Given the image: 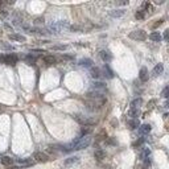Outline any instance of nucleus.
Instances as JSON below:
<instances>
[{
	"label": "nucleus",
	"instance_id": "nucleus-1",
	"mask_svg": "<svg viewBox=\"0 0 169 169\" xmlns=\"http://www.w3.org/2000/svg\"><path fill=\"white\" fill-rule=\"evenodd\" d=\"M91 136L89 135V136H82V137H79V139L77 140H74L73 143H70V144H67V146H65L62 149L64 151H81V149H85V148H87L91 144Z\"/></svg>",
	"mask_w": 169,
	"mask_h": 169
},
{
	"label": "nucleus",
	"instance_id": "nucleus-2",
	"mask_svg": "<svg viewBox=\"0 0 169 169\" xmlns=\"http://www.w3.org/2000/svg\"><path fill=\"white\" fill-rule=\"evenodd\" d=\"M70 23L67 21L66 19H58V20H52L48 24V28L52 33L54 34H58L61 32H65V30H69L70 29Z\"/></svg>",
	"mask_w": 169,
	"mask_h": 169
},
{
	"label": "nucleus",
	"instance_id": "nucleus-3",
	"mask_svg": "<svg viewBox=\"0 0 169 169\" xmlns=\"http://www.w3.org/2000/svg\"><path fill=\"white\" fill-rule=\"evenodd\" d=\"M73 118L77 120L79 124H82V126H85V127H91V126H95L96 124V120L94 118L86 116V115H83V114H74Z\"/></svg>",
	"mask_w": 169,
	"mask_h": 169
},
{
	"label": "nucleus",
	"instance_id": "nucleus-4",
	"mask_svg": "<svg viewBox=\"0 0 169 169\" xmlns=\"http://www.w3.org/2000/svg\"><path fill=\"white\" fill-rule=\"evenodd\" d=\"M19 61V57L15 53H7V54H0V64L5 65H16Z\"/></svg>",
	"mask_w": 169,
	"mask_h": 169
},
{
	"label": "nucleus",
	"instance_id": "nucleus-5",
	"mask_svg": "<svg viewBox=\"0 0 169 169\" xmlns=\"http://www.w3.org/2000/svg\"><path fill=\"white\" fill-rule=\"evenodd\" d=\"M86 96H87V99H91V101L101 102L102 105H105V103L107 102V99H106V96L103 95L101 91H96V90H91V91H89L87 94H86Z\"/></svg>",
	"mask_w": 169,
	"mask_h": 169
},
{
	"label": "nucleus",
	"instance_id": "nucleus-6",
	"mask_svg": "<svg viewBox=\"0 0 169 169\" xmlns=\"http://www.w3.org/2000/svg\"><path fill=\"white\" fill-rule=\"evenodd\" d=\"M85 106H86V108H87L89 111H91V112H98V111H101L102 107H103V105L101 102L91 101V99H86Z\"/></svg>",
	"mask_w": 169,
	"mask_h": 169
},
{
	"label": "nucleus",
	"instance_id": "nucleus-7",
	"mask_svg": "<svg viewBox=\"0 0 169 169\" xmlns=\"http://www.w3.org/2000/svg\"><path fill=\"white\" fill-rule=\"evenodd\" d=\"M130 39L135 41H144L147 40V32L144 29H136L130 33Z\"/></svg>",
	"mask_w": 169,
	"mask_h": 169
},
{
	"label": "nucleus",
	"instance_id": "nucleus-8",
	"mask_svg": "<svg viewBox=\"0 0 169 169\" xmlns=\"http://www.w3.org/2000/svg\"><path fill=\"white\" fill-rule=\"evenodd\" d=\"M151 148H148V147H141L140 148V151H139V158L141 161H144V160H147L148 157H151Z\"/></svg>",
	"mask_w": 169,
	"mask_h": 169
},
{
	"label": "nucleus",
	"instance_id": "nucleus-9",
	"mask_svg": "<svg viewBox=\"0 0 169 169\" xmlns=\"http://www.w3.org/2000/svg\"><path fill=\"white\" fill-rule=\"evenodd\" d=\"M99 57L102 58L103 62H106V65H107L110 61H112V54L110 53L108 50H101V53H99Z\"/></svg>",
	"mask_w": 169,
	"mask_h": 169
},
{
	"label": "nucleus",
	"instance_id": "nucleus-10",
	"mask_svg": "<svg viewBox=\"0 0 169 169\" xmlns=\"http://www.w3.org/2000/svg\"><path fill=\"white\" fill-rule=\"evenodd\" d=\"M77 163H79V156H70V157H67V158L64 160L65 167H71V165H74Z\"/></svg>",
	"mask_w": 169,
	"mask_h": 169
},
{
	"label": "nucleus",
	"instance_id": "nucleus-11",
	"mask_svg": "<svg viewBox=\"0 0 169 169\" xmlns=\"http://www.w3.org/2000/svg\"><path fill=\"white\" fill-rule=\"evenodd\" d=\"M33 158L36 161H39V163H46V161L49 160V157H48L45 153H42V152H34Z\"/></svg>",
	"mask_w": 169,
	"mask_h": 169
},
{
	"label": "nucleus",
	"instance_id": "nucleus-12",
	"mask_svg": "<svg viewBox=\"0 0 169 169\" xmlns=\"http://www.w3.org/2000/svg\"><path fill=\"white\" fill-rule=\"evenodd\" d=\"M106 156H107V153H106V151H103L102 148H98V149H95V152H94V157H95L98 161L105 160Z\"/></svg>",
	"mask_w": 169,
	"mask_h": 169
},
{
	"label": "nucleus",
	"instance_id": "nucleus-13",
	"mask_svg": "<svg viewBox=\"0 0 169 169\" xmlns=\"http://www.w3.org/2000/svg\"><path fill=\"white\" fill-rule=\"evenodd\" d=\"M42 61H44V64H45L46 66H52V65H54L57 62V58L54 56H52V54H49V56H44Z\"/></svg>",
	"mask_w": 169,
	"mask_h": 169
},
{
	"label": "nucleus",
	"instance_id": "nucleus-14",
	"mask_svg": "<svg viewBox=\"0 0 169 169\" xmlns=\"http://www.w3.org/2000/svg\"><path fill=\"white\" fill-rule=\"evenodd\" d=\"M78 65L82 67H91L92 66V60L91 58H81L78 61Z\"/></svg>",
	"mask_w": 169,
	"mask_h": 169
},
{
	"label": "nucleus",
	"instance_id": "nucleus-15",
	"mask_svg": "<svg viewBox=\"0 0 169 169\" xmlns=\"http://www.w3.org/2000/svg\"><path fill=\"white\" fill-rule=\"evenodd\" d=\"M163 71H164V65L163 64H157L156 66L153 67V70H152V75L153 77H158V75L163 74Z\"/></svg>",
	"mask_w": 169,
	"mask_h": 169
},
{
	"label": "nucleus",
	"instance_id": "nucleus-16",
	"mask_svg": "<svg viewBox=\"0 0 169 169\" xmlns=\"http://www.w3.org/2000/svg\"><path fill=\"white\" fill-rule=\"evenodd\" d=\"M139 78L141 82H147L148 78H149V75H148V69L147 67H141L140 71H139Z\"/></svg>",
	"mask_w": 169,
	"mask_h": 169
},
{
	"label": "nucleus",
	"instance_id": "nucleus-17",
	"mask_svg": "<svg viewBox=\"0 0 169 169\" xmlns=\"http://www.w3.org/2000/svg\"><path fill=\"white\" fill-rule=\"evenodd\" d=\"M9 39L13 40V41H19V42H25V41H27V37L23 36V34H20V33H12V34H9Z\"/></svg>",
	"mask_w": 169,
	"mask_h": 169
},
{
	"label": "nucleus",
	"instance_id": "nucleus-18",
	"mask_svg": "<svg viewBox=\"0 0 169 169\" xmlns=\"http://www.w3.org/2000/svg\"><path fill=\"white\" fill-rule=\"evenodd\" d=\"M151 130H152V127H151V124H141L139 126V132L141 135H148V133L151 132Z\"/></svg>",
	"mask_w": 169,
	"mask_h": 169
},
{
	"label": "nucleus",
	"instance_id": "nucleus-19",
	"mask_svg": "<svg viewBox=\"0 0 169 169\" xmlns=\"http://www.w3.org/2000/svg\"><path fill=\"white\" fill-rule=\"evenodd\" d=\"M90 75H91V78H94V79H98L99 77L102 75V70L99 67H94V66H91L90 69Z\"/></svg>",
	"mask_w": 169,
	"mask_h": 169
},
{
	"label": "nucleus",
	"instance_id": "nucleus-20",
	"mask_svg": "<svg viewBox=\"0 0 169 169\" xmlns=\"http://www.w3.org/2000/svg\"><path fill=\"white\" fill-rule=\"evenodd\" d=\"M103 75H105L106 78H108V79H111V78H114V71L111 70V67L108 66V65H106L105 64V66H103Z\"/></svg>",
	"mask_w": 169,
	"mask_h": 169
},
{
	"label": "nucleus",
	"instance_id": "nucleus-21",
	"mask_svg": "<svg viewBox=\"0 0 169 169\" xmlns=\"http://www.w3.org/2000/svg\"><path fill=\"white\" fill-rule=\"evenodd\" d=\"M124 13H126V9H112L111 12H110V16L114 17V19H118V17H122L124 16Z\"/></svg>",
	"mask_w": 169,
	"mask_h": 169
},
{
	"label": "nucleus",
	"instance_id": "nucleus-22",
	"mask_svg": "<svg viewBox=\"0 0 169 169\" xmlns=\"http://www.w3.org/2000/svg\"><path fill=\"white\" fill-rule=\"evenodd\" d=\"M91 87L98 91V90H102V89H106V83L105 82H101V81H94L91 83Z\"/></svg>",
	"mask_w": 169,
	"mask_h": 169
},
{
	"label": "nucleus",
	"instance_id": "nucleus-23",
	"mask_svg": "<svg viewBox=\"0 0 169 169\" xmlns=\"http://www.w3.org/2000/svg\"><path fill=\"white\" fill-rule=\"evenodd\" d=\"M127 126H128L130 130H136V128H139L140 123H139V120L137 119H130L128 123H127Z\"/></svg>",
	"mask_w": 169,
	"mask_h": 169
},
{
	"label": "nucleus",
	"instance_id": "nucleus-24",
	"mask_svg": "<svg viewBox=\"0 0 169 169\" xmlns=\"http://www.w3.org/2000/svg\"><path fill=\"white\" fill-rule=\"evenodd\" d=\"M0 163L4 164V165H12L13 158L11 156H3V157H0Z\"/></svg>",
	"mask_w": 169,
	"mask_h": 169
},
{
	"label": "nucleus",
	"instance_id": "nucleus-25",
	"mask_svg": "<svg viewBox=\"0 0 169 169\" xmlns=\"http://www.w3.org/2000/svg\"><path fill=\"white\" fill-rule=\"evenodd\" d=\"M127 115H128L131 119H137V116H139V108H130Z\"/></svg>",
	"mask_w": 169,
	"mask_h": 169
},
{
	"label": "nucleus",
	"instance_id": "nucleus-26",
	"mask_svg": "<svg viewBox=\"0 0 169 169\" xmlns=\"http://www.w3.org/2000/svg\"><path fill=\"white\" fill-rule=\"evenodd\" d=\"M141 103H143V99L141 98H135L132 102H131V107L130 108H139L141 106Z\"/></svg>",
	"mask_w": 169,
	"mask_h": 169
},
{
	"label": "nucleus",
	"instance_id": "nucleus-27",
	"mask_svg": "<svg viewBox=\"0 0 169 169\" xmlns=\"http://www.w3.org/2000/svg\"><path fill=\"white\" fill-rule=\"evenodd\" d=\"M152 4H151V3H148V2H144L143 4H141V11H143L144 13H147L148 11L149 12H152Z\"/></svg>",
	"mask_w": 169,
	"mask_h": 169
},
{
	"label": "nucleus",
	"instance_id": "nucleus-28",
	"mask_svg": "<svg viewBox=\"0 0 169 169\" xmlns=\"http://www.w3.org/2000/svg\"><path fill=\"white\" fill-rule=\"evenodd\" d=\"M149 39L152 40V41H155V42H160L163 37H161V34L158 33V32H152V33L149 34Z\"/></svg>",
	"mask_w": 169,
	"mask_h": 169
},
{
	"label": "nucleus",
	"instance_id": "nucleus-29",
	"mask_svg": "<svg viewBox=\"0 0 169 169\" xmlns=\"http://www.w3.org/2000/svg\"><path fill=\"white\" fill-rule=\"evenodd\" d=\"M19 164L20 165H24V167H29V165L33 164V160H32V158H20Z\"/></svg>",
	"mask_w": 169,
	"mask_h": 169
},
{
	"label": "nucleus",
	"instance_id": "nucleus-30",
	"mask_svg": "<svg viewBox=\"0 0 169 169\" xmlns=\"http://www.w3.org/2000/svg\"><path fill=\"white\" fill-rule=\"evenodd\" d=\"M67 49V46L66 45H53V46H50V50H66Z\"/></svg>",
	"mask_w": 169,
	"mask_h": 169
},
{
	"label": "nucleus",
	"instance_id": "nucleus-31",
	"mask_svg": "<svg viewBox=\"0 0 169 169\" xmlns=\"http://www.w3.org/2000/svg\"><path fill=\"white\" fill-rule=\"evenodd\" d=\"M135 17H136L137 20H143V19H146V13L141 11V9H139V11H136Z\"/></svg>",
	"mask_w": 169,
	"mask_h": 169
},
{
	"label": "nucleus",
	"instance_id": "nucleus-32",
	"mask_svg": "<svg viewBox=\"0 0 169 169\" xmlns=\"http://www.w3.org/2000/svg\"><path fill=\"white\" fill-rule=\"evenodd\" d=\"M34 61H36V57L32 56V54H28V56L25 57V62H27L28 65H32Z\"/></svg>",
	"mask_w": 169,
	"mask_h": 169
},
{
	"label": "nucleus",
	"instance_id": "nucleus-33",
	"mask_svg": "<svg viewBox=\"0 0 169 169\" xmlns=\"http://www.w3.org/2000/svg\"><path fill=\"white\" fill-rule=\"evenodd\" d=\"M105 141H106L107 146H116V144H118V141L115 140V137H108V139H106Z\"/></svg>",
	"mask_w": 169,
	"mask_h": 169
},
{
	"label": "nucleus",
	"instance_id": "nucleus-34",
	"mask_svg": "<svg viewBox=\"0 0 169 169\" xmlns=\"http://www.w3.org/2000/svg\"><path fill=\"white\" fill-rule=\"evenodd\" d=\"M30 52H32V53H45L44 49H32Z\"/></svg>",
	"mask_w": 169,
	"mask_h": 169
},
{
	"label": "nucleus",
	"instance_id": "nucleus-35",
	"mask_svg": "<svg viewBox=\"0 0 169 169\" xmlns=\"http://www.w3.org/2000/svg\"><path fill=\"white\" fill-rule=\"evenodd\" d=\"M143 141H144V139H139L137 141L133 143V147H137V146H140V144H143Z\"/></svg>",
	"mask_w": 169,
	"mask_h": 169
},
{
	"label": "nucleus",
	"instance_id": "nucleus-36",
	"mask_svg": "<svg viewBox=\"0 0 169 169\" xmlns=\"http://www.w3.org/2000/svg\"><path fill=\"white\" fill-rule=\"evenodd\" d=\"M163 23H164V20H163V19H161V20H158V23L155 24V25H153V28H157V27H160Z\"/></svg>",
	"mask_w": 169,
	"mask_h": 169
},
{
	"label": "nucleus",
	"instance_id": "nucleus-37",
	"mask_svg": "<svg viewBox=\"0 0 169 169\" xmlns=\"http://www.w3.org/2000/svg\"><path fill=\"white\" fill-rule=\"evenodd\" d=\"M73 56H67V54H62V60H71Z\"/></svg>",
	"mask_w": 169,
	"mask_h": 169
},
{
	"label": "nucleus",
	"instance_id": "nucleus-38",
	"mask_svg": "<svg viewBox=\"0 0 169 169\" xmlns=\"http://www.w3.org/2000/svg\"><path fill=\"white\" fill-rule=\"evenodd\" d=\"M167 92H168V87H165L163 90V96H164V98H167Z\"/></svg>",
	"mask_w": 169,
	"mask_h": 169
},
{
	"label": "nucleus",
	"instance_id": "nucleus-39",
	"mask_svg": "<svg viewBox=\"0 0 169 169\" xmlns=\"http://www.w3.org/2000/svg\"><path fill=\"white\" fill-rule=\"evenodd\" d=\"M168 32H169V30L167 29V30H165V33H164V39H165V40L168 39Z\"/></svg>",
	"mask_w": 169,
	"mask_h": 169
}]
</instances>
